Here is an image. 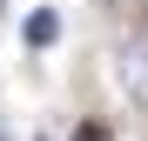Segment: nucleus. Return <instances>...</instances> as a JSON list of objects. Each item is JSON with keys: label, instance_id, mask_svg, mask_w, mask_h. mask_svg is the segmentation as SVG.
Returning <instances> with one entry per match:
<instances>
[{"label": "nucleus", "instance_id": "nucleus-1", "mask_svg": "<svg viewBox=\"0 0 148 141\" xmlns=\"http://www.w3.org/2000/svg\"><path fill=\"white\" fill-rule=\"evenodd\" d=\"M114 74H121V87H128V101H141V108H148V34L121 47V61H114Z\"/></svg>", "mask_w": 148, "mask_h": 141}, {"label": "nucleus", "instance_id": "nucleus-2", "mask_svg": "<svg viewBox=\"0 0 148 141\" xmlns=\"http://www.w3.org/2000/svg\"><path fill=\"white\" fill-rule=\"evenodd\" d=\"M54 40H61V14H54V7L27 14V47H54Z\"/></svg>", "mask_w": 148, "mask_h": 141}, {"label": "nucleus", "instance_id": "nucleus-3", "mask_svg": "<svg viewBox=\"0 0 148 141\" xmlns=\"http://www.w3.org/2000/svg\"><path fill=\"white\" fill-rule=\"evenodd\" d=\"M74 141H108V128H101V121H81V128H74Z\"/></svg>", "mask_w": 148, "mask_h": 141}, {"label": "nucleus", "instance_id": "nucleus-4", "mask_svg": "<svg viewBox=\"0 0 148 141\" xmlns=\"http://www.w3.org/2000/svg\"><path fill=\"white\" fill-rule=\"evenodd\" d=\"M141 27H148V14H141Z\"/></svg>", "mask_w": 148, "mask_h": 141}, {"label": "nucleus", "instance_id": "nucleus-5", "mask_svg": "<svg viewBox=\"0 0 148 141\" xmlns=\"http://www.w3.org/2000/svg\"><path fill=\"white\" fill-rule=\"evenodd\" d=\"M40 141H47V134H40Z\"/></svg>", "mask_w": 148, "mask_h": 141}]
</instances>
